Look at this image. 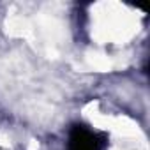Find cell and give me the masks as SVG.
<instances>
[{"mask_svg":"<svg viewBox=\"0 0 150 150\" xmlns=\"http://www.w3.org/2000/svg\"><path fill=\"white\" fill-rule=\"evenodd\" d=\"M108 136L85 124H74L67 132V150H106Z\"/></svg>","mask_w":150,"mask_h":150,"instance_id":"6da1fadb","label":"cell"}]
</instances>
